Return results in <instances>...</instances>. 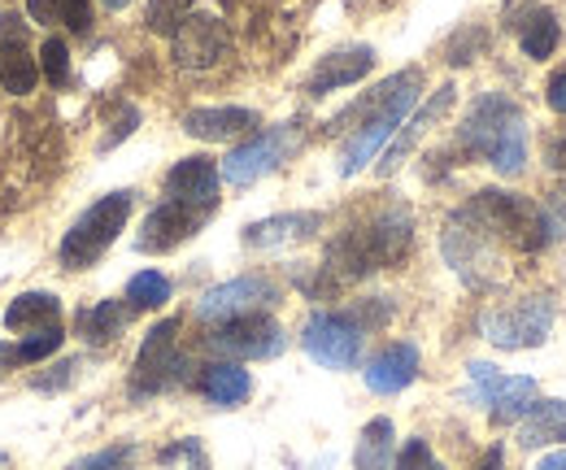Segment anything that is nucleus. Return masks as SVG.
<instances>
[{
	"mask_svg": "<svg viewBox=\"0 0 566 470\" xmlns=\"http://www.w3.org/2000/svg\"><path fill=\"white\" fill-rule=\"evenodd\" d=\"M462 148L484 157L497 175H519L528 166V122L501 92H484L462 122Z\"/></svg>",
	"mask_w": 566,
	"mask_h": 470,
	"instance_id": "obj_1",
	"label": "nucleus"
},
{
	"mask_svg": "<svg viewBox=\"0 0 566 470\" xmlns=\"http://www.w3.org/2000/svg\"><path fill=\"white\" fill-rule=\"evenodd\" d=\"M419 88H423V75H419V70H401V75H392L388 83H379L366 105L353 110V114H366V118H362V126L348 135L344 153H340V175H357V170L392 139V131L414 110Z\"/></svg>",
	"mask_w": 566,
	"mask_h": 470,
	"instance_id": "obj_2",
	"label": "nucleus"
},
{
	"mask_svg": "<svg viewBox=\"0 0 566 470\" xmlns=\"http://www.w3.org/2000/svg\"><path fill=\"white\" fill-rule=\"evenodd\" d=\"M410 239H414V219L406 210H388L370 227L340 235L336 244L328 248V270H336L340 279H362V275H370L379 266L401 261Z\"/></svg>",
	"mask_w": 566,
	"mask_h": 470,
	"instance_id": "obj_3",
	"label": "nucleus"
},
{
	"mask_svg": "<svg viewBox=\"0 0 566 470\" xmlns=\"http://www.w3.org/2000/svg\"><path fill=\"white\" fill-rule=\"evenodd\" d=\"M462 223H470L479 235H497L523 253H536L541 244H550V227H545V210L514 197V192H475V201L457 214Z\"/></svg>",
	"mask_w": 566,
	"mask_h": 470,
	"instance_id": "obj_4",
	"label": "nucleus"
},
{
	"mask_svg": "<svg viewBox=\"0 0 566 470\" xmlns=\"http://www.w3.org/2000/svg\"><path fill=\"white\" fill-rule=\"evenodd\" d=\"M131 205H135V197L131 192H110V197H101L70 232L62 239V261L70 266V270H84V266H92L106 248H110L118 232L126 227V219H131Z\"/></svg>",
	"mask_w": 566,
	"mask_h": 470,
	"instance_id": "obj_5",
	"label": "nucleus"
},
{
	"mask_svg": "<svg viewBox=\"0 0 566 470\" xmlns=\"http://www.w3.org/2000/svg\"><path fill=\"white\" fill-rule=\"evenodd\" d=\"M297 148H301V126H297V122L270 126V131L253 135L248 144H240L235 153H226L219 175H223L231 188H248V183H257L262 175L279 170Z\"/></svg>",
	"mask_w": 566,
	"mask_h": 470,
	"instance_id": "obj_6",
	"label": "nucleus"
},
{
	"mask_svg": "<svg viewBox=\"0 0 566 470\" xmlns=\"http://www.w3.org/2000/svg\"><path fill=\"white\" fill-rule=\"evenodd\" d=\"M554 332V301L550 296H528L510 310H497L484 318V336L497 349H541Z\"/></svg>",
	"mask_w": 566,
	"mask_h": 470,
	"instance_id": "obj_7",
	"label": "nucleus"
},
{
	"mask_svg": "<svg viewBox=\"0 0 566 470\" xmlns=\"http://www.w3.org/2000/svg\"><path fill=\"white\" fill-rule=\"evenodd\" d=\"M470 383H475V401L488 405V414L497 423H514V418H528L532 405H536V379L528 374H501L497 366L488 361H470Z\"/></svg>",
	"mask_w": 566,
	"mask_h": 470,
	"instance_id": "obj_8",
	"label": "nucleus"
},
{
	"mask_svg": "<svg viewBox=\"0 0 566 470\" xmlns=\"http://www.w3.org/2000/svg\"><path fill=\"white\" fill-rule=\"evenodd\" d=\"M206 349L223 352L226 361H262V357H275L284 352V332L270 314H244V318H231L219 323L210 336H206Z\"/></svg>",
	"mask_w": 566,
	"mask_h": 470,
	"instance_id": "obj_9",
	"label": "nucleus"
},
{
	"mask_svg": "<svg viewBox=\"0 0 566 470\" xmlns=\"http://www.w3.org/2000/svg\"><path fill=\"white\" fill-rule=\"evenodd\" d=\"M301 345L319 366L348 370L362 357V323L353 314H314L301 332Z\"/></svg>",
	"mask_w": 566,
	"mask_h": 470,
	"instance_id": "obj_10",
	"label": "nucleus"
},
{
	"mask_svg": "<svg viewBox=\"0 0 566 470\" xmlns=\"http://www.w3.org/2000/svg\"><path fill=\"white\" fill-rule=\"evenodd\" d=\"M275 283L262 279V275H240L231 283L210 288L201 301H197V318L201 323H231V318H244V314H262L266 305H275Z\"/></svg>",
	"mask_w": 566,
	"mask_h": 470,
	"instance_id": "obj_11",
	"label": "nucleus"
},
{
	"mask_svg": "<svg viewBox=\"0 0 566 470\" xmlns=\"http://www.w3.org/2000/svg\"><path fill=\"white\" fill-rule=\"evenodd\" d=\"M175 336H179V323L166 318L148 332V340L140 345L135 357V374H131V396H153L162 392L166 383H175V370H179V357H175Z\"/></svg>",
	"mask_w": 566,
	"mask_h": 470,
	"instance_id": "obj_12",
	"label": "nucleus"
},
{
	"mask_svg": "<svg viewBox=\"0 0 566 470\" xmlns=\"http://www.w3.org/2000/svg\"><path fill=\"white\" fill-rule=\"evenodd\" d=\"M231 48V35L214 13H188V22L175 31V61L184 70H210Z\"/></svg>",
	"mask_w": 566,
	"mask_h": 470,
	"instance_id": "obj_13",
	"label": "nucleus"
},
{
	"mask_svg": "<svg viewBox=\"0 0 566 470\" xmlns=\"http://www.w3.org/2000/svg\"><path fill=\"white\" fill-rule=\"evenodd\" d=\"M441 248H445L450 266L466 283H475V288H488V283H492L497 257H492V248H488V235H479L470 223L453 219L450 227H445V235H441Z\"/></svg>",
	"mask_w": 566,
	"mask_h": 470,
	"instance_id": "obj_14",
	"label": "nucleus"
},
{
	"mask_svg": "<svg viewBox=\"0 0 566 470\" xmlns=\"http://www.w3.org/2000/svg\"><path fill=\"white\" fill-rule=\"evenodd\" d=\"M219 166L210 157H184L170 175H166V201L192 205V210H214L219 201Z\"/></svg>",
	"mask_w": 566,
	"mask_h": 470,
	"instance_id": "obj_15",
	"label": "nucleus"
},
{
	"mask_svg": "<svg viewBox=\"0 0 566 470\" xmlns=\"http://www.w3.org/2000/svg\"><path fill=\"white\" fill-rule=\"evenodd\" d=\"M206 210H192V205H179V201H162L148 219H144V235L135 239L140 253H170L175 244H184L188 235L201 227Z\"/></svg>",
	"mask_w": 566,
	"mask_h": 470,
	"instance_id": "obj_16",
	"label": "nucleus"
},
{
	"mask_svg": "<svg viewBox=\"0 0 566 470\" xmlns=\"http://www.w3.org/2000/svg\"><path fill=\"white\" fill-rule=\"evenodd\" d=\"M0 31H4V48H0V79H4V88L13 92V97H26L31 88H35V79H40V66L31 61V53H26V26L18 22V18H0Z\"/></svg>",
	"mask_w": 566,
	"mask_h": 470,
	"instance_id": "obj_17",
	"label": "nucleus"
},
{
	"mask_svg": "<svg viewBox=\"0 0 566 470\" xmlns=\"http://www.w3.org/2000/svg\"><path fill=\"white\" fill-rule=\"evenodd\" d=\"M370 66H375V53H370L366 44L340 48V53H332V57H323V61H319V70L310 75L306 92H310V97H328V92H336V88H348V83L366 79V75H370Z\"/></svg>",
	"mask_w": 566,
	"mask_h": 470,
	"instance_id": "obj_18",
	"label": "nucleus"
},
{
	"mask_svg": "<svg viewBox=\"0 0 566 470\" xmlns=\"http://www.w3.org/2000/svg\"><path fill=\"white\" fill-rule=\"evenodd\" d=\"M414 379H419V349L414 345H388L366 366V388L379 396H392V392L410 388Z\"/></svg>",
	"mask_w": 566,
	"mask_h": 470,
	"instance_id": "obj_19",
	"label": "nucleus"
},
{
	"mask_svg": "<svg viewBox=\"0 0 566 470\" xmlns=\"http://www.w3.org/2000/svg\"><path fill=\"white\" fill-rule=\"evenodd\" d=\"M257 126L253 110H240V105H219V110H192L184 114V131L197 135V139H235L244 131Z\"/></svg>",
	"mask_w": 566,
	"mask_h": 470,
	"instance_id": "obj_20",
	"label": "nucleus"
},
{
	"mask_svg": "<svg viewBox=\"0 0 566 470\" xmlns=\"http://www.w3.org/2000/svg\"><path fill=\"white\" fill-rule=\"evenodd\" d=\"M453 92H457V88H453V83H445V88H441V92H436V97H432V101H428V105H423L419 114L410 118V126L401 131V139H397V144H392V148L384 153V166H379L384 175H392V170H397V166L406 161V153H410V148H414V144L423 139V131H428V126H432L436 118L450 110V105H453Z\"/></svg>",
	"mask_w": 566,
	"mask_h": 470,
	"instance_id": "obj_21",
	"label": "nucleus"
},
{
	"mask_svg": "<svg viewBox=\"0 0 566 470\" xmlns=\"http://www.w3.org/2000/svg\"><path fill=\"white\" fill-rule=\"evenodd\" d=\"M57 314H62V301H57L53 292H26V296H18V301L4 310V327L35 336V332L57 327Z\"/></svg>",
	"mask_w": 566,
	"mask_h": 470,
	"instance_id": "obj_22",
	"label": "nucleus"
},
{
	"mask_svg": "<svg viewBox=\"0 0 566 470\" xmlns=\"http://www.w3.org/2000/svg\"><path fill=\"white\" fill-rule=\"evenodd\" d=\"M323 219L319 214H279V219H262L244 232L248 248H279V244H292V239H306Z\"/></svg>",
	"mask_w": 566,
	"mask_h": 470,
	"instance_id": "obj_23",
	"label": "nucleus"
},
{
	"mask_svg": "<svg viewBox=\"0 0 566 470\" xmlns=\"http://www.w3.org/2000/svg\"><path fill=\"white\" fill-rule=\"evenodd\" d=\"M550 440H566V401H536L532 414L519 427L523 449H541Z\"/></svg>",
	"mask_w": 566,
	"mask_h": 470,
	"instance_id": "obj_24",
	"label": "nucleus"
},
{
	"mask_svg": "<svg viewBox=\"0 0 566 470\" xmlns=\"http://www.w3.org/2000/svg\"><path fill=\"white\" fill-rule=\"evenodd\" d=\"M201 392H206L214 405H240V401H248L253 379H248V370H244L240 361H214V366L206 370V379H201Z\"/></svg>",
	"mask_w": 566,
	"mask_h": 470,
	"instance_id": "obj_25",
	"label": "nucleus"
},
{
	"mask_svg": "<svg viewBox=\"0 0 566 470\" xmlns=\"http://www.w3.org/2000/svg\"><path fill=\"white\" fill-rule=\"evenodd\" d=\"M392 449H397V432L388 418H370L362 427L357 454H353V470H388L392 467Z\"/></svg>",
	"mask_w": 566,
	"mask_h": 470,
	"instance_id": "obj_26",
	"label": "nucleus"
},
{
	"mask_svg": "<svg viewBox=\"0 0 566 470\" xmlns=\"http://www.w3.org/2000/svg\"><path fill=\"white\" fill-rule=\"evenodd\" d=\"M558 40H563V22H558L554 9H536V13L519 26V44H523V53H528L532 61H545V57L558 48Z\"/></svg>",
	"mask_w": 566,
	"mask_h": 470,
	"instance_id": "obj_27",
	"label": "nucleus"
},
{
	"mask_svg": "<svg viewBox=\"0 0 566 470\" xmlns=\"http://www.w3.org/2000/svg\"><path fill=\"white\" fill-rule=\"evenodd\" d=\"M126 318H131V305H122V301H101L97 310H84V314H79V332H84L92 345H110L113 336L126 327Z\"/></svg>",
	"mask_w": 566,
	"mask_h": 470,
	"instance_id": "obj_28",
	"label": "nucleus"
},
{
	"mask_svg": "<svg viewBox=\"0 0 566 470\" xmlns=\"http://www.w3.org/2000/svg\"><path fill=\"white\" fill-rule=\"evenodd\" d=\"M170 301V279L162 270H140L131 283H126V305L131 310H157Z\"/></svg>",
	"mask_w": 566,
	"mask_h": 470,
	"instance_id": "obj_29",
	"label": "nucleus"
},
{
	"mask_svg": "<svg viewBox=\"0 0 566 470\" xmlns=\"http://www.w3.org/2000/svg\"><path fill=\"white\" fill-rule=\"evenodd\" d=\"M192 13V0H148V31L175 35Z\"/></svg>",
	"mask_w": 566,
	"mask_h": 470,
	"instance_id": "obj_30",
	"label": "nucleus"
},
{
	"mask_svg": "<svg viewBox=\"0 0 566 470\" xmlns=\"http://www.w3.org/2000/svg\"><path fill=\"white\" fill-rule=\"evenodd\" d=\"M40 70H44V79L57 83V88L70 79V53H66V44H62L57 35L40 44Z\"/></svg>",
	"mask_w": 566,
	"mask_h": 470,
	"instance_id": "obj_31",
	"label": "nucleus"
},
{
	"mask_svg": "<svg viewBox=\"0 0 566 470\" xmlns=\"http://www.w3.org/2000/svg\"><path fill=\"white\" fill-rule=\"evenodd\" d=\"M131 462H135V449L131 445H113V449H101V454L75 462L70 470H131Z\"/></svg>",
	"mask_w": 566,
	"mask_h": 470,
	"instance_id": "obj_32",
	"label": "nucleus"
},
{
	"mask_svg": "<svg viewBox=\"0 0 566 470\" xmlns=\"http://www.w3.org/2000/svg\"><path fill=\"white\" fill-rule=\"evenodd\" d=\"M62 349V327H48V332H35L18 345V361H44L48 352Z\"/></svg>",
	"mask_w": 566,
	"mask_h": 470,
	"instance_id": "obj_33",
	"label": "nucleus"
},
{
	"mask_svg": "<svg viewBox=\"0 0 566 470\" xmlns=\"http://www.w3.org/2000/svg\"><path fill=\"white\" fill-rule=\"evenodd\" d=\"M57 22H66L75 35H84L92 26V4L88 0H57Z\"/></svg>",
	"mask_w": 566,
	"mask_h": 470,
	"instance_id": "obj_34",
	"label": "nucleus"
},
{
	"mask_svg": "<svg viewBox=\"0 0 566 470\" xmlns=\"http://www.w3.org/2000/svg\"><path fill=\"white\" fill-rule=\"evenodd\" d=\"M397 470H441V467H436L428 440H410V445L401 449V458H397Z\"/></svg>",
	"mask_w": 566,
	"mask_h": 470,
	"instance_id": "obj_35",
	"label": "nucleus"
},
{
	"mask_svg": "<svg viewBox=\"0 0 566 470\" xmlns=\"http://www.w3.org/2000/svg\"><path fill=\"white\" fill-rule=\"evenodd\" d=\"M545 227H550V239L554 235H566V183H558L550 192V205H545Z\"/></svg>",
	"mask_w": 566,
	"mask_h": 470,
	"instance_id": "obj_36",
	"label": "nucleus"
},
{
	"mask_svg": "<svg viewBox=\"0 0 566 470\" xmlns=\"http://www.w3.org/2000/svg\"><path fill=\"white\" fill-rule=\"evenodd\" d=\"M475 48H484V31H475V26H470L462 40H453V44H450V61H453V66H466Z\"/></svg>",
	"mask_w": 566,
	"mask_h": 470,
	"instance_id": "obj_37",
	"label": "nucleus"
},
{
	"mask_svg": "<svg viewBox=\"0 0 566 470\" xmlns=\"http://www.w3.org/2000/svg\"><path fill=\"white\" fill-rule=\"evenodd\" d=\"M545 101H550V110H554V114H566V70H558V75L550 79Z\"/></svg>",
	"mask_w": 566,
	"mask_h": 470,
	"instance_id": "obj_38",
	"label": "nucleus"
},
{
	"mask_svg": "<svg viewBox=\"0 0 566 470\" xmlns=\"http://www.w3.org/2000/svg\"><path fill=\"white\" fill-rule=\"evenodd\" d=\"M26 13L35 22H57V0H26Z\"/></svg>",
	"mask_w": 566,
	"mask_h": 470,
	"instance_id": "obj_39",
	"label": "nucleus"
},
{
	"mask_svg": "<svg viewBox=\"0 0 566 470\" xmlns=\"http://www.w3.org/2000/svg\"><path fill=\"white\" fill-rule=\"evenodd\" d=\"M501 462H506V454H501V445H492V449L484 454V462H479L475 470H501Z\"/></svg>",
	"mask_w": 566,
	"mask_h": 470,
	"instance_id": "obj_40",
	"label": "nucleus"
},
{
	"mask_svg": "<svg viewBox=\"0 0 566 470\" xmlns=\"http://www.w3.org/2000/svg\"><path fill=\"white\" fill-rule=\"evenodd\" d=\"M550 166H554V170H566V135L550 148Z\"/></svg>",
	"mask_w": 566,
	"mask_h": 470,
	"instance_id": "obj_41",
	"label": "nucleus"
},
{
	"mask_svg": "<svg viewBox=\"0 0 566 470\" xmlns=\"http://www.w3.org/2000/svg\"><path fill=\"white\" fill-rule=\"evenodd\" d=\"M536 470H566V449H563V454H550V458H541V462H536Z\"/></svg>",
	"mask_w": 566,
	"mask_h": 470,
	"instance_id": "obj_42",
	"label": "nucleus"
},
{
	"mask_svg": "<svg viewBox=\"0 0 566 470\" xmlns=\"http://www.w3.org/2000/svg\"><path fill=\"white\" fill-rule=\"evenodd\" d=\"M13 361H18V349H13V345H4V340H0V374H4V370H9V366H13Z\"/></svg>",
	"mask_w": 566,
	"mask_h": 470,
	"instance_id": "obj_43",
	"label": "nucleus"
},
{
	"mask_svg": "<svg viewBox=\"0 0 566 470\" xmlns=\"http://www.w3.org/2000/svg\"><path fill=\"white\" fill-rule=\"evenodd\" d=\"M106 4H110V9H126V4H131V0H106Z\"/></svg>",
	"mask_w": 566,
	"mask_h": 470,
	"instance_id": "obj_44",
	"label": "nucleus"
},
{
	"mask_svg": "<svg viewBox=\"0 0 566 470\" xmlns=\"http://www.w3.org/2000/svg\"><path fill=\"white\" fill-rule=\"evenodd\" d=\"M4 462H9V454H4V449H0V467H4Z\"/></svg>",
	"mask_w": 566,
	"mask_h": 470,
	"instance_id": "obj_45",
	"label": "nucleus"
}]
</instances>
